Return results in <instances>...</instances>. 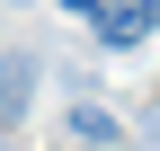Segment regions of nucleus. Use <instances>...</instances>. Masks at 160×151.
Listing matches in <instances>:
<instances>
[{
    "label": "nucleus",
    "instance_id": "nucleus-1",
    "mask_svg": "<svg viewBox=\"0 0 160 151\" xmlns=\"http://www.w3.org/2000/svg\"><path fill=\"white\" fill-rule=\"evenodd\" d=\"M89 27H98V45H107V53H133V45L160 27V0H98Z\"/></svg>",
    "mask_w": 160,
    "mask_h": 151
},
{
    "label": "nucleus",
    "instance_id": "nucleus-3",
    "mask_svg": "<svg viewBox=\"0 0 160 151\" xmlns=\"http://www.w3.org/2000/svg\"><path fill=\"white\" fill-rule=\"evenodd\" d=\"M71 134L89 142V151H107V142H125V124H116V116H107L98 98H80V107H71Z\"/></svg>",
    "mask_w": 160,
    "mask_h": 151
},
{
    "label": "nucleus",
    "instance_id": "nucleus-2",
    "mask_svg": "<svg viewBox=\"0 0 160 151\" xmlns=\"http://www.w3.org/2000/svg\"><path fill=\"white\" fill-rule=\"evenodd\" d=\"M27 98H36V53L0 45V134H9V124L27 116Z\"/></svg>",
    "mask_w": 160,
    "mask_h": 151
},
{
    "label": "nucleus",
    "instance_id": "nucleus-4",
    "mask_svg": "<svg viewBox=\"0 0 160 151\" xmlns=\"http://www.w3.org/2000/svg\"><path fill=\"white\" fill-rule=\"evenodd\" d=\"M125 134H133V151H160V98H151V107H142V116H133V124H125Z\"/></svg>",
    "mask_w": 160,
    "mask_h": 151
}]
</instances>
